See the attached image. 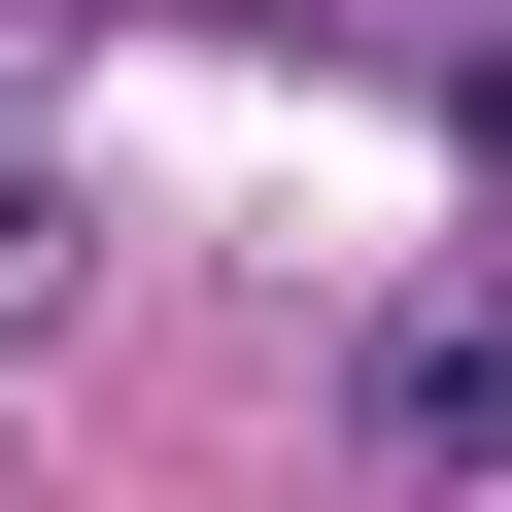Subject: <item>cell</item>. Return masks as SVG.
I'll use <instances>...</instances> for the list:
<instances>
[{"mask_svg": "<svg viewBox=\"0 0 512 512\" xmlns=\"http://www.w3.org/2000/svg\"><path fill=\"white\" fill-rule=\"evenodd\" d=\"M69 342V171H35V103H0V376Z\"/></svg>", "mask_w": 512, "mask_h": 512, "instance_id": "6da1fadb", "label": "cell"}, {"mask_svg": "<svg viewBox=\"0 0 512 512\" xmlns=\"http://www.w3.org/2000/svg\"><path fill=\"white\" fill-rule=\"evenodd\" d=\"M376 444H512V308H444V342L376 376Z\"/></svg>", "mask_w": 512, "mask_h": 512, "instance_id": "7a4b0ae2", "label": "cell"}, {"mask_svg": "<svg viewBox=\"0 0 512 512\" xmlns=\"http://www.w3.org/2000/svg\"><path fill=\"white\" fill-rule=\"evenodd\" d=\"M478 171H512V69H478Z\"/></svg>", "mask_w": 512, "mask_h": 512, "instance_id": "3957f363", "label": "cell"}]
</instances>
